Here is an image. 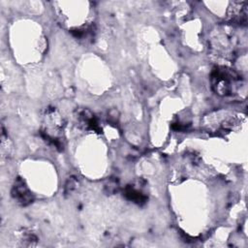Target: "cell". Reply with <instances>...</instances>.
<instances>
[{"instance_id": "6da1fadb", "label": "cell", "mask_w": 248, "mask_h": 248, "mask_svg": "<svg viewBox=\"0 0 248 248\" xmlns=\"http://www.w3.org/2000/svg\"><path fill=\"white\" fill-rule=\"evenodd\" d=\"M211 87L220 96H230L233 94L241 83L240 75L224 65L213 68L210 76Z\"/></svg>"}, {"instance_id": "7a4b0ae2", "label": "cell", "mask_w": 248, "mask_h": 248, "mask_svg": "<svg viewBox=\"0 0 248 248\" xmlns=\"http://www.w3.org/2000/svg\"><path fill=\"white\" fill-rule=\"evenodd\" d=\"M241 117L238 114L225 110L215 111L204 118L205 130L214 135H226L237 129L241 124Z\"/></svg>"}, {"instance_id": "3957f363", "label": "cell", "mask_w": 248, "mask_h": 248, "mask_svg": "<svg viewBox=\"0 0 248 248\" xmlns=\"http://www.w3.org/2000/svg\"><path fill=\"white\" fill-rule=\"evenodd\" d=\"M235 39L227 32H218L210 42L211 53L217 58L233 60L235 57Z\"/></svg>"}, {"instance_id": "277c9868", "label": "cell", "mask_w": 248, "mask_h": 248, "mask_svg": "<svg viewBox=\"0 0 248 248\" xmlns=\"http://www.w3.org/2000/svg\"><path fill=\"white\" fill-rule=\"evenodd\" d=\"M247 3L232 2L228 12V20L232 25H246L247 22Z\"/></svg>"}, {"instance_id": "5b68a950", "label": "cell", "mask_w": 248, "mask_h": 248, "mask_svg": "<svg viewBox=\"0 0 248 248\" xmlns=\"http://www.w3.org/2000/svg\"><path fill=\"white\" fill-rule=\"evenodd\" d=\"M12 196L21 205H27L32 202L33 196L26 184L20 178H17L12 189Z\"/></svg>"}, {"instance_id": "8992f818", "label": "cell", "mask_w": 248, "mask_h": 248, "mask_svg": "<svg viewBox=\"0 0 248 248\" xmlns=\"http://www.w3.org/2000/svg\"><path fill=\"white\" fill-rule=\"evenodd\" d=\"M78 118L79 124L82 125L84 129L92 130V131H95V132H99L100 131L97 119L95 118V116L90 111L82 110L79 113Z\"/></svg>"}, {"instance_id": "52a82bcc", "label": "cell", "mask_w": 248, "mask_h": 248, "mask_svg": "<svg viewBox=\"0 0 248 248\" xmlns=\"http://www.w3.org/2000/svg\"><path fill=\"white\" fill-rule=\"evenodd\" d=\"M124 195L128 200L133 201L134 202H137V203H142L146 201V197L140 191L134 188L133 186L126 187L124 191Z\"/></svg>"}]
</instances>
